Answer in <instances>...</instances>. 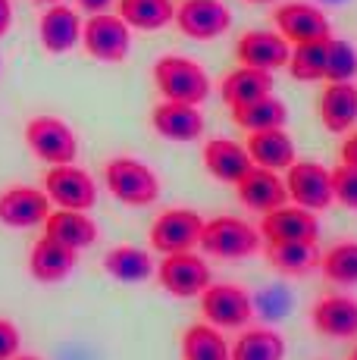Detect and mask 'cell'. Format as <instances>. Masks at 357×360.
Segmentation results:
<instances>
[{
	"label": "cell",
	"instance_id": "ac0fdd59",
	"mask_svg": "<svg viewBox=\"0 0 357 360\" xmlns=\"http://www.w3.org/2000/svg\"><path fill=\"white\" fill-rule=\"evenodd\" d=\"M313 332L326 338H357V297L326 295L311 307Z\"/></svg>",
	"mask_w": 357,
	"mask_h": 360
},
{
	"label": "cell",
	"instance_id": "6da1fadb",
	"mask_svg": "<svg viewBox=\"0 0 357 360\" xmlns=\"http://www.w3.org/2000/svg\"><path fill=\"white\" fill-rule=\"evenodd\" d=\"M154 85L163 94V101H182L201 107L210 98V75L201 63L178 53H167L154 63Z\"/></svg>",
	"mask_w": 357,
	"mask_h": 360
},
{
	"label": "cell",
	"instance_id": "d590c367",
	"mask_svg": "<svg viewBox=\"0 0 357 360\" xmlns=\"http://www.w3.org/2000/svg\"><path fill=\"white\" fill-rule=\"evenodd\" d=\"M19 329L10 320H0V360H13L19 351Z\"/></svg>",
	"mask_w": 357,
	"mask_h": 360
},
{
	"label": "cell",
	"instance_id": "5b68a950",
	"mask_svg": "<svg viewBox=\"0 0 357 360\" xmlns=\"http://www.w3.org/2000/svg\"><path fill=\"white\" fill-rule=\"evenodd\" d=\"M25 144H29V150L38 160L51 166H70L75 163V154H79L75 131L63 120H57V116H35V120H29Z\"/></svg>",
	"mask_w": 357,
	"mask_h": 360
},
{
	"label": "cell",
	"instance_id": "8fae6325",
	"mask_svg": "<svg viewBox=\"0 0 357 360\" xmlns=\"http://www.w3.org/2000/svg\"><path fill=\"white\" fill-rule=\"evenodd\" d=\"M44 191L51 204L66 210H91L98 204V185L79 166H51L44 176Z\"/></svg>",
	"mask_w": 357,
	"mask_h": 360
},
{
	"label": "cell",
	"instance_id": "7a4b0ae2",
	"mask_svg": "<svg viewBox=\"0 0 357 360\" xmlns=\"http://www.w3.org/2000/svg\"><path fill=\"white\" fill-rule=\"evenodd\" d=\"M197 248L216 260H245L264 248V238L251 223L238 217H214L204 223Z\"/></svg>",
	"mask_w": 357,
	"mask_h": 360
},
{
	"label": "cell",
	"instance_id": "9a60e30c",
	"mask_svg": "<svg viewBox=\"0 0 357 360\" xmlns=\"http://www.w3.org/2000/svg\"><path fill=\"white\" fill-rule=\"evenodd\" d=\"M235 195L254 213H270V210H276V207L288 204L285 182L279 179L276 169H266V166H251L235 182Z\"/></svg>",
	"mask_w": 357,
	"mask_h": 360
},
{
	"label": "cell",
	"instance_id": "44dd1931",
	"mask_svg": "<svg viewBox=\"0 0 357 360\" xmlns=\"http://www.w3.org/2000/svg\"><path fill=\"white\" fill-rule=\"evenodd\" d=\"M75 260H79V251H75V248H66V245H60L57 238L44 235V238H38L35 245H32L29 273H32V279L53 285V282H63L66 276L72 273Z\"/></svg>",
	"mask_w": 357,
	"mask_h": 360
},
{
	"label": "cell",
	"instance_id": "4316f807",
	"mask_svg": "<svg viewBox=\"0 0 357 360\" xmlns=\"http://www.w3.org/2000/svg\"><path fill=\"white\" fill-rule=\"evenodd\" d=\"M232 110V122L245 131H260V129H283L288 122V110L285 103L273 94L266 98H257L251 103H242V107H229Z\"/></svg>",
	"mask_w": 357,
	"mask_h": 360
},
{
	"label": "cell",
	"instance_id": "f1b7e54d",
	"mask_svg": "<svg viewBox=\"0 0 357 360\" xmlns=\"http://www.w3.org/2000/svg\"><path fill=\"white\" fill-rule=\"evenodd\" d=\"M332 38V34H329ZM329 38H317V41H301L292 44L288 53V75L294 82H320L326 79V51H329Z\"/></svg>",
	"mask_w": 357,
	"mask_h": 360
},
{
	"label": "cell",
	"instance_id": "484cf974",
	"mask_svg": "<svg viewBox=\"0 0 357 360\" xmlns=\"http://www.w3.org/2000/svg\"><path fill=\"white\" fill-rule=\"evenodd\" d=\"M273 94V72L266 69H254V66H238L219 82V98L229 107H242L257 98Z\"/></svg>",
	"mask_w": 357,
	"mask_h": 360
},
{
	"label": "cell",
	"instance_id": "d4e9b609",
	"mask_svg": "<svg viewBox=\"0 0 357 360\" xmlns=\"http://www.w3.org/2000/svg\"><path fill=\"white\" fill-rule=\"evenodd\" d=\"M248 154L254 166H266V169L283 172L294 163V141L285 129H260L248 135Z\"/></svg>",
	"mask_w": 357,
	"mask_h": 360
},
{
	"label": "cell",
	"instance_id": "7bdbcfd3",
	"mask_svg": "<svg viewBox=\"0 0 357 360\" xmlns=\"http://www.w3.org/2000/svg\"><path fill=\"white\" fill-rule=\"evenodd\" d=\"M13 360H38V357H13Z\"/></svg>",
	"mask_w": 357,
	"mask_h": 360
},
{
	"label": "cell",
	"instance_id": "277c9868",
	"mask_svg": "<svg viewBox=\"0 0 357 360\" xmlns=\"http://www.w3.org/2000/svg\"><path fill=\"white\" fill-rule=\"evenodd\" d=\"M82 47L98 63H122L132 51V29L119 13H94L82 22Z\"/></svg>",
	"mask_w": 357,
	"mask_h": 360
},
{
	"label": "cell",
	"instance_id": "f546056e",
	"mask_svg": "<svg viewBox=\"0 0 357 360\" xmlns=\"http://www.w3.org/2000/svg\"><path fill=\"white\" fill-rule=\"evenodd\" d=\"M119 16L129 22V29L157 32L173 22L176 4L173 0H119Z\"/></svg>",
	"mask_w": 357,
	"mask_h": 360
},
{
	"label": "cell",
	"instance_id": "9c48e42d",
	"mask_svg": "<svg viewBox=\"0 0 357 360\" xmlns=\"http://www.w3.org/2000/svg\"><path fill=\"white\" fill-rule=\"evenodd\" d=\"M173 22L178 25V32H182L185 38L214 41L219 34L229 32L232 13L223 0H182V4L176 6Z\"/></svg>",
	"mask_w": 357,
	"mask_h": 360
},
{
	"label": "cell",
	"instance_id": "4dcf8cb0",
	"mask_svg": "<svg viewBox=\"0 0 357 360\" xmlns=\"http://www.w3.org/2000/svg\"><path fill=\"white\" fill-rule=\"evenodd\" d=\"M104 269H107V276H113L119 282H144L157 266L148 251L132 248V245H119L104 254Z\"/></svg>",
	"mask_w": 357,
	"mask_h": 360
},
{
	"label": "cell",
	"instance_id": "4fadbf2b",
	"mask_svg": "<svg viewBox=\"0 0 357 360\" xmlns=\"http://www.w3.org/2000/svg\"><path fill=\"white\" fill-rule=\"evenodd\" d=\"M51 213V198L47 191H38L32 185H13L0 191V223L10 229H35L44 226Z\"/></svg>",
	"mask_w": 357,
	"mask_h": 360
},
{
	"label": "cell",
	"instance_id": "83f0119b",
	"mask_svg": "<svg viewBox=\"0 0 357 360\" xmlns=\"http://www.w3.org/2000/svg\"><path fill=\"white\" fill-rule=\"evenodd\" d=\"M182 360H232L229 342L214 323H195L182 335Z\"/></svg>",
	"mask_w": 357,
	"mask_h": 360
},
{
	"label": "cell",
	"instance_id": "b9f144b4",
	"mask_svg": "<svg viewBox=\"0 0 357 360\" xmlns=\"http://www.w3.org/2000/svg\"><path fill=\"white\" fill-rule=\"evenodd\" d=\"M348 360H357V345L351 348V354H348Z\"/></svg>",
	"mask_w": 357,
	"mask_h": 360
},
{
	"label": "cell",
	"instance_id": "d6986e66",
	"mask_svg": "<svg viewBox=\"0 0 357 360\" xmlns=\"http://www.w3.org/2000/svg\"><path fill=\"white\" fill-rule=\"evenodd\" d=\"M38 38L47 53H70L82 44V16L66 4H51L38 22Z\"/></svg>",
	"mask_w": 357,
	"mask_h": 360
},
{
	"label": "cell",
	"instance_id": "60d3db41",
	"mask_svg": "<svg viewBox=\"0 0 357 360\" xmlns=\"http://www.w3.org/2000/svg\"><path fill=\"white\" fill-rule=\"evenodd\" d=\"M245 4H273V0H245Z\"/></svg>",
	"mask_w": 357,
	"mask_h": 360
},
{
	"label": "cell",
	"instance_id": "e575fe53",
	"mask_svg": "<svg viewBox=\"0 0 357 360\" xmlns=\"http://www.w3.org/2000/svg\"><path fill=\"white\" fill-rule=\"evenodd\" d=\"M332 200H339L348 210H357V169L342 163L332 169Z\"/></svg>",
	"mask_w": 357,
	"mask_h": 360
},
{
	"label": "cell",
	"instance_id": "3957f363",
	"mask_svg": "<svg viewBox=\"0 0 357 360\" xmlns=\"http://www.w3.org/2000/svg\"><path fill=\"white\" fill-rule=\"evenodd\" d=\"M104 182L110 195L126 207H150L160 198V179L148 163L135 157H113L104 166Z\"/></svg>",
	"mask_w": 357,
	"mask_h": 360
},
{
	"label": "cell",
	"instance_id": "74e56055",
	"mask_svg": "<svg viewBox=\"0 0 357 360\" xmlns=\"http://www.w3.org/2000/svg\"><path fill=\"white\" fill-rule=\"evenodd\" d=\"M75 6L82 13H88V16H94V13H107L113 6V0H75Z\"/></svg>",
	"mask_w": 357,
	"mask_h": 360
},
{
	"label": "cell",
	"instance_id": "ffe728a7",
	"mask_svg": "<svg viewBox=\"0 0 357 360\" xmlns=\"http://www.w3.org/2000/svg\"><path fill=\"white\" fill-rule=\"evenodd\" d=\"M264 254L279 276L301 279L320 269V245L317 241H264Z\"/></svg>",
	"mask_w": 357,
	"mask_h": 360
},
{
	"label": "cell",
	"instance_id": "8d00e7d4",
	"mask_svg": "<svg viewBox=\"0 0 357 360\" xmlns=\"http://www.w3.org/2000/svg\"><path fill=\"white\" fill-rule=\"evenodd\" d=\"M342 163L354 166V169H357V131H354V135H348L345 144H342Z\"/></svg>",
	"mask_w": 357,
	"mask_h": 360
},
{
	"label": "cell",
	"instance_id": "5bb4252c",
	"mask_svg": "<svg viewBox=\"0 0 357 360\" xmlns=\"http://www.w3.org/2000/svg\"><path fill=\"white\" fill-rule=\"evenodd\" d=\"M260 238L264 241H317L320 238V219L307 207H276L264 213L260 219Z\"/></svg>",
	"mask_w": 357,
	"mask_h": 360
},
{
	"label": "cell",
	"instance_id": "30bf717a",
	"mask_svg": "<svg viewBox=\"0 0 357 360\" xmlns=\"http://www.w3.org/2000/svg\"><path fill=\"white\" fill-rule=\"evenodd\" d=\"M285 172H288V179H285L288 198L298 207L320 213L332 204V172L326 166H320L313 160H294Z\"/></svg>",
	"mask_w": 357,
	"mask_h": 360
},
{
	"label": "cell",
	"instance_id": "ba28073f",
	"mask_svg": "<svg viewBox=\"0 0 357 360\" xmlns=\"http://www.w3.org/2000/svg\"><path fill=\"white\" fill-rule=\"evenodd\" d=\"M204 219L197 210L188 207H173V210H163L154 219L148 238L150 248L160 254H178V251H195L197 241H201Z\"/></svg>",
	"mask_w": 357,
	"mask_h": 360
},
{
	"label": "cell",
	"instance_id": "f35d334b",
	"mask_svg": "<svg viewBox=\"0 0 357 360\" xmlns=\"http://www.w3.org/2000/svg\"><path fill=\"white\" fill-rule=\"evenodd\" d=\"M10 25H13V4L10 0H0V38L10 32Z\"/></svg>",
	"mask_w": 357,
	"mask_h": 360
},
{
	"label": "cell",
	"instance_id": "8992f818",
	"mask_svg": "<svg viewBox=\"0 0 357 360\" xmlns=\"http://www.w3.org/2000/svg\"><path fill=\"white\" fill-rule=\"evenodd\" d=\"M201 314L216 329H242L254 320L251 295L232 282H210L201 295Z\"/></svg>",
	"mask_w": 357,
	"mask_h": 360
},
{
	"label": "cell",
	"instance_id": "7402d4cb",
	"mask_svg": "<svg viewBox=\"0 0 357 360\" xmlns=\"http://www.w3.org/2000/svg\"><path fill=\"white\" fill-rule=\"evenodd\" d=\"M204 166H207V172L216 182L235 185L254 166V160H251L248 148H242V144L229 141V138H210L204 144Z\"/></svg>",
	"mask_w": 357,
	"mask_h": 360
},
{
	"label": "cell",
	"instance_id": "ab89813d",
	"mask_svg": "<svg viewBox=\"0 0 357 360\" xmlns=\"http://www.w3.org/2000/svg\"><path fill=\"white\" fill-rule=\"evenodd\" d=\"M38 4H47V6H51V4H63V0H38Z\"/></svg>",
	"mask_w": 357,
	"mask_h": 360
},
{
	"label": "cell",
	"instance_id": "e0dca14e",
	"mask_svg": "<svg viewBox=\"0 0 357 360\" xmlns=\"http://www.w3.org/2000/svg\"><path fill=\"white\" fill-rule=\"evenodd\" d=\"M150 126H154L157 135L185 144V141H197L204 135V116L195 103L163 101L150 110Z\"/></svg>",
	"mask_w": 357,
	"mask_h": 360
},
{
	"label": "cell",
	"instance_id": "d6a6232c",
	"mask_svg": "<svg viewBox=\"0 0 357 360\" xmlns=\"http://www.w3.org/2000/svg\"><path fill=\"white\" fill-rule=\"evenodd\" d=\"M320 273L332 285H357V241H339L320 257Z\"/></svg>",
	"mask_w": 357,
	"mask_h": 360
},
{
	"label": "cell",
	"instance_id": "7c38bea8",
	"mask_svg": "<svg viewBox=\"0 0 357 360\" xmlns=\"http://www.w3.org/2000/svg\"><path fill=\"white\" fill-rule=\"evenodd\" d=\"M273 22H276V32L283 34L288 44L317 41V38H329V34H332L329 16L320 10V6L307 4V0H292V4L276 6Z\"/></svg>",
	"mask_w": 357,
	"mask_h": 360
},
{
	"label": "cell",
	"instance_id": "603a6c76",
	"mask_svg": "<svg viewBox=\"0 0 357 360\" xmlns=\"http://www.w3.org/2000/svg\"><path fill=\"white\" fill-rule=\"evenodd\" d=\"M320 122L326 131L342 135L357 122V85L354 82H329L320 94Z\"/></svg>",
	"mask_w": 357,
	"mask_h": 360
},
{
	"label": "cell",
	"instance_id": "1f68e13d",
	"mask_svg": "<svg viewBox=\"0 0 357 360\" xmlns=\"http://www.w3.org/2000/svg\"><path fill=\"white\" fill-rule=\"evenodd\" d=\"M232 360H283L285 338L276 329H248L229 348Z\"/></svg>",
	"mask_w": 357,
	"mask_h": 360
},
{
	"label": "cell",
	"instance_id": "cb8c5ba5",
	"mask_svg": "<svg viewBox=\"0 0 357 360\" xmlns=\"http://www.w3.org/2000/svg\"><path fill=\"white\" fill-rule=\"evenodd\" d=\"M44 235L57 238L60 245L66 248H91L98 241V223L88 217L85 210H66V207H57V210L47 213L44 219Z\"/></svg>",
	"mask_w": 357,
	"mask_h": 360
},
{
	"label": "cell",
	"instance_id": "52a82bcc",
	"mask_svg": "<svg viewBox=\"0 0 357 360\" xmlns=\"http://www.w3.org/2000/svg\"><path fill=\"white\" fill-rule=\"evenodd\" d=\"M157 282L163 292L173 297H197L210 285V266L201 254L195 251H178V254H163V263L154 269Z\"/></svg>",
	"mask_w": 357,
	"mask_h": 360
},
{
	"label": "cell",
	"instance_id": "836d02e7",
	"mask_svg": "<svg viewBox=\"0 0 357 360\" xmlns=\"http://www.w3.org/2000/svg\"><path fill=\"white\" fill-rule=\"evenodd\" d=\"M357 75V51L348 41L329 38L326 51V82H351Z\"/></svg>",
	"mask_w": 357,
	"mask_h": 360
},
{
	"label": "cell",
	"instance_id": "2e32d148",
	"mask_svg": "<svg viewBox=\"0 0 357 360\" xmlns=\"http://www.w3.org/2000/svg\"><path fill=\"white\" fill-rule=\"evenodd\" d=\"M288 53L292 44L283 38L279 32H264V29H251L238 38L235 44V57L242 66L254 69H266V72H276L288 63Z\"/></svg>",
	"mask_w": 357,
	"mask_h": 360
}]
</instances>
